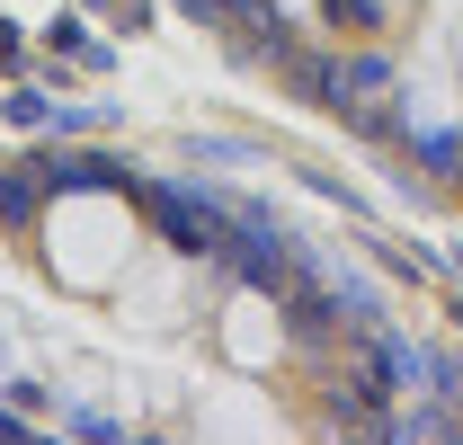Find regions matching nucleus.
<instances>
[{
    "label": "nucleus",
    "instance_id": "nucleus-3",
    "mask_svg": "<svg viewBox=\"0 0 463 445\" xmlns=\"http://www.w3.org/2000/svg\"><path fill=\"white\" fill-rule=\"evenodd\" d=\"M232 54H241V62H277V71H286V54H294V36H286V18H277V9H268V0H259V9H250V18H241V27H232Z\"/></svg>",
    "mask_w": 463,
    "mask_h": 445
},
{
    "label": "nucleus",
    "instance_id": "nucleus-7",
    "mask_svg": "<svg viewBox=\"0 0 463 445\" xmlns=\"http://www.w3.org/2000/svg\"><path fill=\"white\" fill-rule=\"evenodd\" d=\"M9 125H54V108H45L36 90H18V99H9Z\"/></svg>",
    "mask_w": 463,
    "mask_h": 445
},
{
    "label": "nucleus",
    "instance_id": "nucleus-5",
    "mask_svg": "<svg viewBox=\"0 0 463 445\" xmlns=\"http://www.w3.org/2000/svg\"><path fill=\"white\" fill-rule=\"evenodd\" d=\"M250 9H259V0H178V18H187V27H241Z\"/></svg>",
    "mask_w": 463,
    "mask_h": 445
},
{
    "label": "nucleus",
    "instance_id": "nucleus-4",
    "mask_svg": "<svg viewBox=\"0 0 463 445\" xmlns=\"http://www.w3.org/2000/svg\"><path fill=\"white\" fill-rule=\"evenodd\" d=\"M45 196H54V187H45V169H36V161L0 169V222H9V232H27V222H36V205H45Z\"/></svg>",
    "mask_w": 463,
    "mask_h": 445
},
{
    "label": "nucleus",
    "instance_id": "nucleus-1",
    "mask_svg": "<svg viewBox=\"0 0 463 445\" xmlns=\"http://www.w3.org/2000/svg\"><path fill=\"white\" fill-rule=\"evenodd\" d=\"M143 205H152V222H161L170 250H187V259H223V232H232V205H223V196H196V187L152 178Z\"/></svg>",
    "mask_w": 463,
    "mask_h": 445
},
{
    "label": "nucleus",
    "instance_id": "nucleus-6",
    "mask_svg": "<svg viewBox=\"0 0 463 445\" xmlns=\"http://www.w3.org/2000/svg\"><path fill=\"white\" fill-rule=\"evenodd\" d=\"M392 90V54H356L347 62V99H383Z\"/></svg>",
    "mask_w": 463,
    "mask_h": 445
},
{
    "label": "nucleus",
    "instance_id": "nucleus-2",
    "mask_svg": "<svg viewBox=\"0 0 463 445\" xmlns=\"http://www.w3.org/2000/svg\"><path fill=\"white\" fill-rule=\"evenodd\" d=\"M286 90L303 99V108H339V99H347V62L339 54H303V45H294V54H286Z\"/></svg>",
    "mask_w": 463,
    "mask_h": 445
},
{
    "label": "nucleus",
    "instance_id": "nucleus-8",
    "mask_svg": "<svg viewBox=\"0 0 463 445\" xmlns=\"http://www.w3.org/2000/svg\"><path fill=\"white\" fill-rule=\"evenodd\" d=\"M455 187H463V161H455Z\"/></svg>",
    "mask_w": 463,
    "mask_h": 445
}]
</instances>
